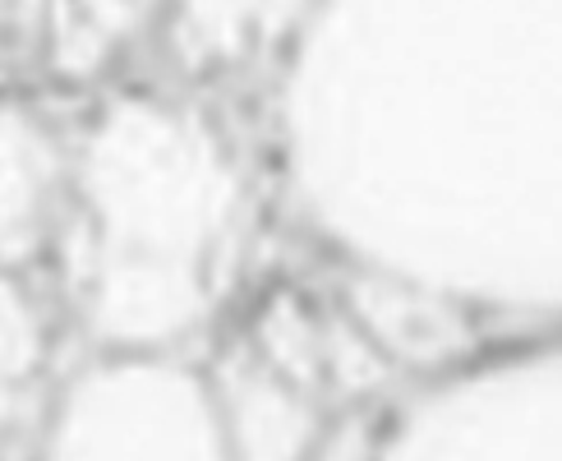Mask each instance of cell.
Listing matches in <instances>:
<instances>
[{"mask_svg": "<svg viewBox=\"0 0 562 461\" xmlns=\"http://www.w3.org/2000/svg\"><path fill=\"white\" fill-rule=\"evenodd\" d=\"M304 0H184L176 42L199 60L240 56L254 37H272Z\"/></svg>", "mask_w": 562, "mask_h": 461, "instance_id": "obj_5", "label": "cell"}, {"mask_svg": "<svg viewBox=\"0 0 562 461\" xmlns=\"http://www.w3.org/2000/svg\"><path fill=\"white\" fill-rule=\"evenodd\" d=\"M83 323L115 346L184 337L213 310L245 213L240 171L190 111L111 106L83 148Z\"/></svg>", "mask_w": 562, "mask_h": 461, "instance_id": "obj_1", "label": "cell"}, {"mask_svg": "<svg viewBox=\"0 0 562 461\" xmlns=\"http://www.w3.org/2000/svg\"><path fill=\"white\" fill-rule=\"evenodd\" d=\"M52 457H226L217 397L194 369L121 356L83 369L46 425Z\"/></svg>", "mask_w": 562, "mask_h": 461, "instance_id": "obj_2", "label": "cell"}, {"mask_svg": "<svg viewBox=\"0 0 562 461\" xmlns=\"http://www.w3.org/2000/svg\"><path fill=\"white\" fill-rule=\"evenodd\" d=\"M226 452L236 457H304L318 438V411L263 356H226L213 383Z\"/></svg>", "mask_w": 562, "mask_h": 461, "instance_id": "obj_3", "label": "cell"}, {"mask_svg": "<svg viewBox=\"0 0 562 461\" xmlns=\"http://www.w3.org/2000/svg\"><path fill=\"white\" fill-rule=\"evenodd\" d=\"M42 318L33 310L29 291L10 277V263H0V374L29 383L42 364Z\"/></svg>", "mask_w": 562, "mask_h": 461, "instance_id": "obj_8", "label": "cell"}, {"mask_svg": "<svg viewBox=\"0 0 562 461\" xmlns=\"http://www.w3.org/2000/svg\"><path fill=\"white\" fill-rule=\"evenodd\" d=\"M360 318L369 323L373 341L406 351L411 360H438L442 351H457L465 341V328L457 314H438L434 305H411L402 291H383V286H364L360 295Z\"/></svg>", "mask_w": 562, "mask_h": 461, "instance_id": "obj_6", "label": "cell"}, {"mask_svg": "<svg viewBox=\"0 0 562 461\" xmlns=\"http://www.w3.org/2000/svg\"><path fill=\"white\" fill-rule=\"evenodd\" d=\"M56 180V144L19 106L0 102V263H19L37 249Z\"/></svg>", "mask_w": 562, "mask_h": 461, "instance_id": "obj_4", "label": "cell"}, {"mask_svg": "<svg viewBox=\"0 0 562 461\" xmlns=\"http://www.w3.org/2000/svg\"><path fill=\"white\" fill-rule=\"evenodd\" d=\"M259 356L286 374L295 387L310 392L323 379V328L304 318L291 300H277L259 323Z\"/></svg>", "mask_w": 562, "mask_h": 461, "instance_id": "obj_7", "label": "cell"}, {"mask_svg": "<svg viewBox=\"0 0 562 461\" xmlns=\"http://www.w3.org/2000/svg\"><path fill=\"white\" fill-rule=\"evenodd\" d=\"M19 411H23V383L0 374V429H10L19 420Z\"/></svg>", "mask_w": 562, "mask_h": 461, "instance_id": "obj_9", "label": "cell"}]
</instances>
